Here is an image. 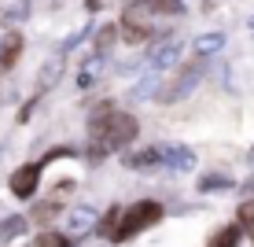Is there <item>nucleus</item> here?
Instances as JSON below:
<instances>
[{
    "label": "nucleus",
    "mask_w": 254,
    "mask_h": 247,
    "mask_svg": "<svg viewBox=\"0 0 254 247\" xmlns=\"http://www.w3.org/2000/svg\"><path fill=\"white\" fill-rule=\"evenodd\" d=\"M240 244V225H225L221 233L210 240V247H236Z\"/></svg>",
    "instance_id": "20e7f679"
},
{
    "label": "nucleus",
    "mask_w": 254,
    "mask_h": 247,
    "mask_svg": "<svg viewBox=\"0 0 254 247\" xmlns=\"http://www.w3.org/2000/svg\"><path fill=\"white\" fill-rule=\"evenodd\" d=\"M37 181H41V166H33V163H26V166H19V170L11 173V192L19 199H30L33 192H37Z\"/></svg>",
    "instance_id": "7ed1b4c3"
},
{
    "label": "nucleus",
    "mask_w": 254,
    "mask_h": 247,
    "mask_svg": "<svg viewBox=\"0 0 254 247\" xmlns=\"http://www.w3.org/2000/svg\"><path fill=\"white\" fill-rule=\"evenodd\" d=\"M92 137L100 148H122L136 137V118L133 114H122L115 107H103L92 122Z\"/></svg>",
    "instance_id": "f257e3e1"
},
{
    "label": "nucleus",
    "mask_w": 254,
    "mask_h": 247,
    "mask_svg": "<svg viewBox=\"0 0 254 247\" xmlns=\"http://www.w3.org/2000/svg\"><path fill=\"white\" fill-rule=\"evenodd\" d=\"M240 225H254V203H247V207L240 210Z\"/></svg>",
    "instance_id": "423d86ee"
},
{
    "label": "nucleus",
    "mask_w": 254,
    "mask_h": 247,
    "mask_svg": "<svg viewBox=\"0 0 254 247\" xmlns=\"http://www.w3.org/2000/svg\"><path fill=\"white\" fill-rule=\"evenodd\" d=\"M162 218V207L159 203H151V199H144V203H136V207H129L126 214H118L115 218V229H111V240H129V236H136L140 229H147V225H155Z\"/></svg>",
    "instance_id": "f03ea898"
},
{
    "label": "nucleus",
    "mask_w": 254,
    "mask_h": 247,
    "mask_svg": "<svg viewBox=\"0 0 254 247\" xmlns=\"http://www.w3.org/2000/svg\"><path fill=\"white\" fill-rule=\"evenodd\" d=\"M37 247H66V236L63 233H41L37 236Z\"/></svg>",
    "instance_id": "39448f33"
}]
</instances>
